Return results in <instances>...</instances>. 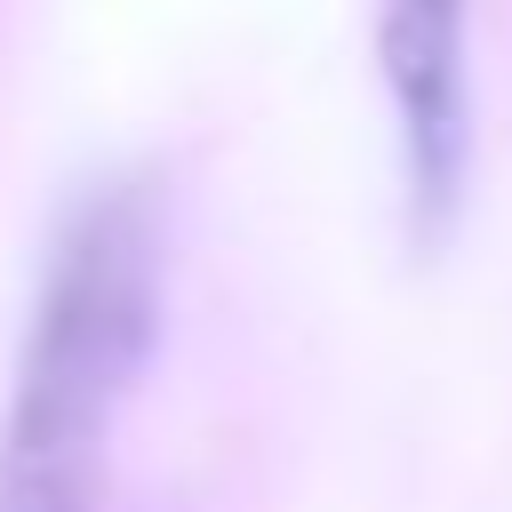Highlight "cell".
I'll return each instance as SVG.
<instances>
[{
    "mask_svg": "<svg viewBox=\"0 0 512 512\" xmlns=\"http://www.w3.org/2000/svg\"><path fill=\"white\" fill-rule=\"evenodd\" d=\"M464 16L472 0H384V88L400 120V176L408 216L424 232H448L472 152V104H464Z\"/></svg>",
    "mask_w": 512,
    "mask_h": 512,
    "instance_id": "cell-2",
    "label": "cell"
},
{
    "mask_svg": "<svg viewBox=\"0 0 512 512\" xmlns=\"http://www.w3.org/2000/svg\"><path fill=\"white\" fill-rule=\"evenodd\" d=\"M160 328V224L136 184H104L56 240L24 328L0 512H104L112 416Z\"/></svg>",
    "mask_w": 512,
    "mask_h": 512,
    "instance_id": "cell-1",
    "label": "cell"
}]
</instances>
